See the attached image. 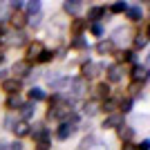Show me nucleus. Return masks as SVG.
I'll list each match as a JSON object with an SVG mask.
<instances>
[{
  "instance_id": "1",
  "label": "nucleus",
  "mask_w": 150,
  "mask_h": 150,
  "mask_svg": "<svg viewBox=\"0 0 150 150\" xmlns=\"http://www.w3.org/2000/svg\"><path fill=\"white\" fill-rule=\"evenodd\" d=\"M27 40V36L23 31H13V34H2L0 36V45H5V47H18Z\"/></svg>"
},
{
  "instance_id": "2",
  "label": "nucleus",
  "mask_w": 150,
  "mask_h": 150,
  "mask_svg": "<svg viewBox=\"0 0 150 150\" xmlns=\"http://www.w3.org/2000/svg\"><path fill=\"white\" fill-rule=\"evenodd\" d=\"M69 117H72V108H69V105H56V108H52V110H50V119L65 121V119H69Z\"/></svg>"
},
{
  "instance_id": "3",
  "label": "nucleus",
  "mask_w": 150,
  "mask_h": 150,
  "mask_svg": "<svg viewBox=\"0 0 150 150\" xmlns=\"http://www.w3.org/2000/svg\"><path fill=\"white\" fill-rule=\"evenodd\" d=\"M101 69H103L101 63H85V65H83V76L81 79H94V76L101 74Z\"/></svg>"
},
{
  "instance_id": "4",
  "label": "nucleus",
  "mask_w": 150,
  "mask_h": 150,
  "mask_svg": "<svg viewBox=\"0 0 150 150\" xmlns=\"http://www.w3.org/2000/svg\"><path fill=\"white\" fill-rule=\"evenodd\" d=\"M11 72H13V79H16V76H27L31 72L29 69V61H18V63H13V67H11Z\"/></svg>"
},
{
  "instance_id": "5",
  "label": "nucleus",
  "mask_w": 150,
  "mask_h": 150,
  "mask_svg": "<svg viewBox=\"0 0 150 150\" xmlns=\"http://www.w3.org/2000/svg\"><path fill=\"white\" fill-rule=\"evenodd\" d=\"M74 130H76V125H74V123H69V121H63L61 128L56 130V137H58V139H67V137H72V134H74Z\"/></svg>"
},
{
  "instance_id": "6",
  "label": "nucleus",
  "mask_w": 150,
  "mask_h": 150,
  "mask_svg": "<svg viewBox=\"0 0 150 150\" xmlns=\"http://www.w3.org/2000/svg\"><path fill=\"white\" fill-rule=\"evenodd\" d=\"M121 79H123V67H121V65H110V67H108V81L119 83Z\"/></svg>"
},
{
  "instance_id": "7",
  "label": "nucleus",
  "mask_w": 150,
  "mask_h": 150,
  "mask_svg": "<svg viewBox=\"0 0 150 150\" xmlns=\"http://www.w3.org/2000/svg\"><path fill=\"white\" fill-rule=\"evenodd\" d=\"M121 125H123V114H117V112H112L103 121V128H121Z\"/></svg>"
},
{
  "instance_id": "8",
  "label": "nucleus",
  "mask_w": 150,
  "mask_h": 150,
  "mask_svg": "<svg viewBox=\"0 0 150 150\" xmlns=\"http://www.w3.org/2000/svg\"><path fill=\"white\" fill-rule=\"evenodd\" d=\"M2 90L9 94H18L20 92V81L18 79H5L2 81Z\"/></svg>"
},
{
  "instance_id": "9",
  "label": "nucleus",
  "mask_w": 150,
  "mask_h": 150,
  "mask_svg": "<svg viewBox=\"0 0 150 150\" xmlns=\"http://www.w3.org/2000/svg\"><path fill=\"white\" fill-rule=\"evenodd\" d=\"M69 85H72V94H74V96H81V94L85 92V79H81V76H79V79H72Z\"/></svg>"
},
{
  "instance_id": "10",
  "label": "nucleus",
  "mask_w": 150,
  "mask_h": 150,
  "mask_svg": "<svg viewBox=\"0 0 150 150\" xmlns=\"http://www.w3.org/2000/svg\"><path fill=\"white\" fill-rule=\"evenodd\" d=\"M13 134L18 139H23V137H27V134H31V128L27 125V121H18V123L13 125Z\"/></svg>"
},
{
  "instance_id": "11",
  "label": "nucleus",
  "mask_w": 150,
  "mask_h": 150,
  "mask_svg": "<svg viewBox=\"0 0 150 150\" xmlns=\"http://www.w3.org/2000/svg\"><path fill=\"white\" fill-rule=\"evenodd\" d=\"M43 43H31L29 50H27V61H31V58H38L40 54H43Z\"/></svg>"
},
{
  "instance_id": "12",
  "label": "nucleus",
  "mask_w": 150,
  "mask_h": 150,
  "mask_svg": "<svg viewBox=\"0 0 150 150\" xmlns=\"http://www.w3.org/2000/svg\"><path fill=\"white\" fill-rule=\"evenodd\" d=\"M146 79H148V69H146V67H134V69H132V81H134V83L146 81Z\"/></svg>"
},
{
  "instance_id": "13",
  "label": "nucleus",
  "mask_w": 150,
  "mask_h": 150,
  "mask_svg": "<svg viewBox=\"0 0 150 150\" xmlns=\"http://www.w3.org/2000/svg\"><path fill=\"white\" fill-rule=\"evenodd\" d=\"M34 112H36V105H34V103H23V105H20V114H23V119H31Z\"/></svg>"
},
{
  "instance_id": "14",
  "label": "nucleus",
  "mask_w": 150,
  "mask_h": 150,
  "mask_svg": "<svg viewBox=\"0 0 150 150\" xmlns=\"http://www.w3.org/2000/svg\"><path fill=\"white\" fill-rule=\"evenodd\" d=\"M119 137L123 139L125 144H130V139L134 137V130H132V128H128V125H121V128H119Z\"/></svg>"
},
{
  "instance_id": "15",
  "label": "nucleus",
  "mask_w": 150,
  "mask_h": 150,
  "mask_svg": "<svg viewBox=\"0 0 150 150\" xmlns=\"http://www.w3.org/2000/svg\"><path fill=\"white\" fill-rule=\"evenodd\" d=\"M9 18H11V25H13V27H18V29L27 25V18L23 16V13H18V11H16V13H11Z\"/></svg>"
},
{
  "instance_id": "16",
  "label": "nucleus",
  "mask_w": 150,
  "mask_h": 150,
  "mask_svg": "<svg viewBox=\"0 0 150 150\" xmlns=\"http://www.w3.org/2000/svg\"><path fill=\"white\" fill-rule=\"evenodd\" d=\"M63 9L67 13H79L81 11V2H76V0H67L65 5H63Z\"/></svg>"
},
{
  "instance_id": "17",
  "label": "nucleus",
  "mask_w": 150,
  "mask_h": 150,
  "mask_svg": "<svg viewBox=\"0 0 150 150\" xmlns=\"http://www.w3.org/2000/svg\"><path fill=\"white\" fill-rule=\"evenodd\" d=\"M112 40H101L99 45H96V52H99V54H110V52H112Z\"/></svg>"
},
{
  "instance_id": "18",
  "label": "nucleus",
  "mask_w": 150,
  "mask_h": 150,
  "mask_svg": "<svg viewBox=\"0 0 150 150\" xmlns=\"http://www.w3.org/2000/svg\"><path fill=\"white\" fill-rule=\"evenodd\" d=\"M128 18H130V20H141V7H139V5L128 7Z\"/></svg>"
},
{
  "instance_id": "19",
  "label": "nucleus",
  "mask_w": 150,
  "mask_h": 150,
  "mask_svg": "<svg viewBox=\"0 0 150 150\" xmlns=\"http://www.w3.org/2000/svg\"><path fill=\"white\" fill-rule=\"evenodd\" d=\"M29 96H31V103H34V101H45V92L40 88H31L29 90Z\"/></svg>"
},
{
  "instance_id": "20",
  "label": "nucleus",
  "mask_w": 150,
  "mask_h": 150,
  "mask_svg": "<svg viewBox=\"0 0 150 150\" xmlns=\"http://www.w3.org/2000/svg\"><path fill=\"white\" fill-rule=\"evenodd\" d=\"M83 112L88 114V117L96 114V112H99V105H96V101H90V103H85V108H83Z\"/></svg>"
},
{
  "instance_id": "21",
  "label": "nucleus",
  "mask_w": 150,
  "mask_h": 150,
  "mask_svg": "<svg viewBox=\"0 0 150 150\" xmlns=\"http://www.w3.org/2000/svg\"><path fill=\"white\" fill-rule=\"evenodd\" d=\"M63 88H69V79H58L52 83V90H56V92H61Z\"/></svg>"
},
{
  "instance_id": "22",
  "label": "nucleus",
  "mask_w": 150,
  "mask_h": 150,
  "mask_svg": "<svg viewBox=\"0 0 150 150\" xmlns=\"http://www.w3.org/2000/svg\"><path fill=\"white\" fill-rule=\"evenodd\" d=\"M125 38H128V29H117V31H114V36H112V45L121 43V40H125Z\"/></svg>"
},
{
  "instance_id": "23",
  "label": "nucleus",
  "mask_w": 150,
  "mask_h": 150,
  "mask_svg": "<svg viewBox=\"0 0 150 150\" xmlns=\"http://www.w3.org/2000/svg\"><path fill=\"white\" fill-rule=\"evenodd\" d=\"M27 11H29V16H36V13L40 11V2H38V0H31V2H27Z\"/></svg>"
},
{
  "instance_id": "24",
  "label": "nucleus",
  "mask_w": 150,
  "mask_h": 150,
  "mask_svg": "<svg viewBox=\"0 0 150 150\" xmlns=\"http://www.w3.org/2000/svg\"><path fill=\"white\" fill-rule=\"evenodd\" d=\"M94 94H96V96H103V99H105L108 94H110V85H105V83H101V85H96Z\"/></svg>"
},
{
  "instance_id": "25",
  "label": "nucleus",
  "mask_w": 150,
  "mask_h": 150,
  "mask_svg": "<svg viewBox=\"0 0 150 150\" xmlns=\"http://www.w3.org/2000/svg\"><path fill=\"white\" fill-rule=\"evenodd\" d=\"M20 105H23V103H20L18 94H11V96L7 99V108H11V110H13V108H20Z\"/></svg>"
},
{
  "instance_id": "26",
  "label": "nucleus",
  "mask_w": 150,
  "mask_h": 150,
  "mask_svg": "<svg viewBox=\"0 0 150 150\" xmlns=\"http://www.w3.org/2000/svg\"><path fill=\"white\" fill-rule=\"evenodd\" d=\"M103 13H105L103 7H92V9H90V18H92V20H99Z\"/></svg>"
},
{
  "instance_id": "27",
  "label": "nucleus",
  "mask_w": 150,
  "mask_h": 150,
  "mask_svg": "<svg viewBox=\"0 0 150 150\" xmlns=\"http://www.w3.org/2000/svg\"><path fill=\"white\" fill-rule=\"evenodd\" d=\"M83 27H85V20H83V18H76L74 23H72V31H74V34H81Z\"/></svg>"
},
{
  "instance_id": "28",
  "label": "nucleus",
  "mask_w": 150,
  "mask_h": 150,
  "mask_svg": "<svg viewBox=\"0 0 150 150\" xmlns=\"http://www.w3.org/2000/svg\"><path fill=\"white\" fill-rule=\"evenodd\" d=\"M114 108H117V101L105 99V101H103V108H101V110H105V112H110V114H112V112H114Z\"/></svg>"
},
{
  "instance_id": "29",
  "label": "nucleus",
  "mask_w": 150,
  "mask_h": 150,
  "mask_svg": "<svg viewBox=\"0 0 150 150\" xmlns=\"http://www.w3.org/2000/svg\"><path fill=\"white\" fill-rule=\"evenodd\" d=\"M52 58H54V54H52L50 50H43V54H40V56H38L36 61H40V63H50Z\"/></svg>"
},
{
  "instance_id": "30",
  "label": "nucleus",
  "mask_w": 150,
  "mask_h": 150,
  "mask_svg": "<svg viewBox=\"0 0 150 150\" xmlns=\"http://www.w3.org/2000/svg\"><path fill=\"white\" fill-rule=\"evenodd\" d=\"M125 9H128L125 2H114V5L110 7V11H114V13H121V11H125Z\"/></svg>"
},
{
  "instance_id": "31",
  "label": "nucleus",
  "mask_w": 150,
  "mask_h": 150,
  "mask_svg": "<svg viewBox=\"0 0 150 150\" xmlns=\"http://www.w3.org/2000/svg\"><path fill=\"white\" fill-rule=\"evenodd\" d=\"M94 146H96V139H94V137H85V139H83V144H81V148L85 150V148H94Z\"/></svg>"
},
{
  "instance_id": "32",
  "label": "nucleus",
  "mask_w": 150,
  "mask_h": 150,
  "mask_svg": "<svg viewBox=\"0 0 150 150\" xmlns=\"http://www.w3.org/2000/svg\"><path fill=\"white\" fill-rule=\"evenodd\" d=\"M121 110H123V114L130 112V110H132V99H123V101H121Z\"/></svg>"
},
{
  "instance_id": "33",
  "label": "nucleus",
  "mask_w": 150,
  "mask_h": 150,
  "mask_svg": "<svg viewBox=\"0 0 150 150\" xmlns=\"http://www.w3.org/2000/svg\"><path fill=\"white\" fill-rule=\"evenodd\" d=\"M40 18H43V16H40V13H36V16H29V18H27V23H29L31 27H36V25H40Z\"/></svg>"
},
{
  "instance_id": "34",
  "label": "nucleus",
  "mask_w": 150,
  "mask_h": 150,
  "mask_svg": "<svg viewBox=\"0 0 150 150\" xmlns=\"http://www.w3.org/2000/svg\"><path fill=\"white\" fill-rule=\"evenodd\" d=\"M134 45H137V47H146V45H148V38H146V36H141V34H139V36L134 38Z\"/></svg>"
},
{
  "instance_id": "35",
  "label": "nucleus",
  "mask_w": 150,
  "mask_h": 150,
  "mask_svg": "<svg viewBox=\"0 0 150 150\" xmlns=\"http://www.w3.org/2000/svg\"><path fill=\"white\" fill-rule=\"evenodd\" d=\"M92 31L96 34V36H101V34H103V27H101L99 23H94V25H92Z\"/></svg>"
},
{
  "instance_id": "36",
  "label": "nucleus",
  "mask_w": 150,
  "mask_h": 150,
  "mask_svg": "<svg viewBox=\"0 0 150 150\" xmlns=\"http://www.w3.org/2000/svg\"><path fill=\"white\" fill-rule=\"evenodd\" d=\"M72 45H74V47H85V45H88V43H85L83 38H76V40H74V43H72Z\"/></svg>"
},
{
  "instance_id": "37",
  "label": "nucleus",
  "mask_w": 150,
  "mask_h": 150,
  "mask_svg": "<svg viewBox=\"0 0 150 150\" xmlns=\"http://www.w3.org/2000/svg\"><path fill=\"white\" fill-rule=\"evenodd\" d=\"M148 148H150V141H148V139H144V141L139 144V150H148Z\"/></svg>"
},
{
  "instance_id": "38",
  "label": "nucleus",
  "mask_w": 150,
  "mask_h": 150,
  "mask_svg": "<svg viewBox=\"0 0 150 150\" xmlns=\"http://www.w3.org/2000/svg\"><path fill=\"white\" fill-rule=\"evenodd\" d=\"M9 150H23V144H20V141H16V144L9 146Z\"/></svg>"
},
{
  "instance_id": "39",
  "label": "nucleus",
  "mask_w": 150,
  "mask_h": 150,
  "mask_svg": "<svg viewBox=\"0 0 150 150\" xmlns=\"http://www.w3.org/2000/svg\"><path fill=\"white\" fill-rule=\"evenodd\" d=\"M9 7H11V9H16V11H18L20 7H23V2H18V0H16V2H11V5H9Z\"/></svg>"
},
{
  "instance_id": "40",
  "label": "nucleus",
  "mask_w": 150,
  "mask_h": 150,
  "mask_svg": "<svg viewBox=\"0 0 150 150\" xmlns=\"http://www.w3.org/2000/svg\"><path fill=\"white\" fill-rule=\"evenodd\" d=\"M123 150H137V148H134L132 144H125V146H123Z\"/></svg>"
},
{
  "instance_id": "41",
  "label": "nucleus",
  "mask_w": 150,
  "mask_h": 150,
  "mask_svg": "<svg viewBox=\"0 0 150 150\" xmlns=\"http://www.w3.org/2000/svg\"><path fill=\"white\" fill-rule=\"evenodd\" d=\"M0 150H7V144H5V141H0Z\"/></svg>"
}]
</instances>
